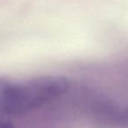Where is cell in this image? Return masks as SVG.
<instances>
[{"label":"cell","instance_id":"6da1fadb","mask_svg":"<svg viewBox=\"0 0 128 128\" xmlns=\"http://www.w3.org/2000/svg\"><path fill=\"white\" fill-rule=\"evenodd\" d=\"M70 81L62 76H44L22 82L4 79L0 91V110L25 113L42 106L66 93Z\"/></svg>","mask_w":128,"mask_h":128},{"label":"cell","instance_id":"7a4b0ae2","mask_svg":"<svg viewBox=\"0 0 128 128\" xmlns=\"http://www.w3.org/2000/svg\"><path fill=\"white\" fill-rule=\"evenodd\" d=\"M0 128H12L8 123H0Z\"/></svg>","mask_w":128,"mask_h":128}]
</instances>
